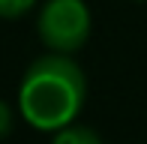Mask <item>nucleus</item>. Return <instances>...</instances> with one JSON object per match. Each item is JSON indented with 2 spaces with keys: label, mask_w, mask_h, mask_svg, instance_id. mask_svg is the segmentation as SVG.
I'll use <instances>...</instances> for the list:
<instances>
[{
  "label": "nucleus",
  "mask_w": 147,
  "mask_h": 144,
  "mask_svg": "<svg viewBox=\"0 0 147 144\" xmlns=\"http://www.w3.org/2000/svg\"><path fill=\"white\" fill-rule=\"evenodd\" d=\"M36 6V0H0V18H21L24 12H30Z\"/></svg>",
  "instance_id": "4"
},
{
  "label": "nucleus",
  "mask_w": 147,
  "mask_h": 144,
  "mask_svg": "<svg viewBox=\"0 0 147 144\" xmlns=\"http://www.w3.org/2000/svg\"><path fill=\"white\" fill-rule=\"evenodd\" d=\"M84 96H87L84 69L72 60V54L48 51L36 57L24 72L18 84V111L33 129L57 132L75 123L84 108Z\"/></svg>",
  "instance_id": "1"
},
{
  "label": "nucleus",
  "mask_w": 147,
  "mask_h": 144,
  "mask_svg": "<svg viewBox=\"0 0 147 144\" xmlns=\"http://www.w3.org/2000/svg\"><path fill=\"white\" fill-rule=\"evenodd\" d=\"M90 6L84 0H45L39 9V42L57 54H75L90 39Z\"/></svg>",
  "instance_id": "2"
},
{
  "label": "nucleus",
  "mask_w": 147,
  "mask_h": 144,
  "mask_svg": "<svg viewBox=\"0 0 147 144\" xmlns=\"http://www.w3.org/2000/svg\"><path fill=\"white\" fill-rule=\"evenodd\" d=\"M51 144H102V138H99V132L93 126H87V123H69V126H63V129L54 132Z\"/></svg>",
  "instance_id": "3"
},
{
  "label": "nucleus",
  "mask_w": 147,
  "mask_h": 144,
  "mask_svg": "<svg viewBox=\"0 0 147 144\" xmlns=\"http://www.w3.org/2000/svg\"><path fill=\"white\" fill-rule=\"evenodd\" d=\"M12 126H15V114H12V108L6 105L3 99H0V138H6V135L12 132Z\"/></svg>",
  "instance_id": "5"
}]
</instances>
